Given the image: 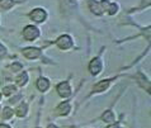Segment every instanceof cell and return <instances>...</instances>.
Returning <instances> with one entry per match:
<instances>
[{"instance_id":"cell-3","label":"cell","mask_w":151,"mask_h":128,"mask_svg":"<svg viewBox=\"0 0 151 128\" xmlns=\"http://www.w3.org/2000/svg\"><path fill=\"white\" fill-rule=\"evenodd\" d=\"M56 44H57V47L61 49H68L73 46V39H71L69 36H61L60 38L56 41Z\"/></svg>"},{"instance_id":"cell-7","label":"cell","mask_w":151,"mask_h":128,"mask_svg":"<svg viewBox=\"0 0 151 128\" xmlns=\"http://www.w3.org/2000/svg\"><path fill=\"white\" fill-rule=\"evenodd\" d=\"M89 9L91 10V13H94L95 15H100L104 11V8L102 6V4L96 3L95 0H89Z\"/></svg>"},{"instance_id":"cell-8","label":"cell","mask_w":151,"mask_h":128,"mask_svg":"<svg viewBox=\"0 0 151 128\" xmlns=\"http://www.w3.org/2000/svg\"><path fill=\"white\" fill-rule=\"evenodd\" d=\"M36 86L38 90H41V92H46V90L50 88V81L47 79H45V77H40L36 82Z\"/></svg>"},{"instance_id":"cell-9","label":"cell","mask_w":151,"mask_h":128,"mask_svg":"<svg viewBox=\"0 0 151 128\" xmlns=\"http://www.w3.org/2000/svg\"><path fill=\"white\" fill-rule=\"evenodd\" d=\"M56 112H57V114H60V115H68L70 113V104L68 102L61 103V104L57 107Z\"/></svg>"},{"instance_id":"cell-22","label":"cell","mask_w":151,"mask_h":128,"mask_svg":"<svg viewBox=\"0 0 151 128\" xmlns=\"http://www.w3.org/2000/svg\"><path fill=\"white\" fill-rule=\"evenodd\" d=\"M107 128H118V124H112V126H108Z\"/></svg>"},{"instance_id":"cell-5","label":"cell","mask_w":151,"mask_h":128,"mask_svg":"<svg viewBox=\"0 0 151 128\" xmlns=\"http://www.w3.org/2000/svg\"><path fill=\"white\" fill-rule=\"evenodd\" d=\"M23 55H24V57L32 60V59H37V57H40L41 51L38 48H35V47H28V48L23 49Z\"/></svg>"},{"instance_id":"cell-23","label":"cell","mask_w":151,"mask_h":128,"mask_svg":"<svg viewBox=\"0 0 151 128\" xmlns=\"http://www.w3.org/2000/svg\"><path fill=\"white\" fill-rule=\"evenodd\" d=\"M0 128H10V127L6 126V124H0Z\"/></svg>"},{"instance_id":"cell-19","label":"cell","mask_w":151,"mask_h":128,"mask_svg":"<svg viewBox=\"0 0 151 128\" xmlns=\"http://www.w3.org/2000/svg\"><path fill=\"white\" fill-rule=\"evenodd\" d=\"M5 53H6L5 47H4L3 44H0V59H3V57L5 56Z\"/></svg>"},{"instance_id":"cell-2","label":"cell","mask_w":151,"mask_h":128,"mask_svg":"<svg viewBox=\"0 0 151 128\" xmlns=\"http://www.w3.org/2000/svg\"><path fill=\"white\" fill-rule=\"evenodd\" d=\"M46 16H47L46 11L43 9H41V8H37V9L32 10L31 14H29V18H31L32 20H35V22H37V23L43 22V20L46 19Z\"/></svg>"},{"instance_id":"cell-14","label":"cell","mask_w":151,"mask_h":128,"mask_svg":"<svg viewBox=\"0 0 151 128\" xmlns=\"http://www.w3.org/2000/svg\"><path fill=\"white\" fill-rule=\"evenodd\" d=\"M13 5H14L13 0H0V6H1L3 9H10Z\"/></svg>"},{"instance_id":"cell-13","label":"cell","mask_w":151,"mask_h":128,"mask_svg":"<svg viewBox=\"0 0 151 128\" xmlns=\"http://www.w3.org/2000/svg\"><path fill=\"white\" fill-rule=\"evenodd\" d=\"M27 81H28V74L27 72H23L22 75H19L18 77H17V84H18L19 86L26 85Z\"/></svg>"},{"instance_id":"cell-25","label":"cell","mask_w":151,"mask_h":128,"mask_svg":"<svg viewBox=\"0 0 151 128\" xmlns=\"http://www.w3.org/2000/svg\"><path fill=\"white\" fill-rule=\"evenodd\" d=\"M0 98H1V95H0Z\"/></svg>"},{"instance_id":"cell-6","label":"cell","mask_w":151,"mask_h":128,"mask_svg":"<svg viewBox=\"0 0 151 128\" xmlns=\"http://www.w3.org/2000/svg\"><path fill=\"white\" fill-rule=\"evenodd\" d=\"M100 70H102V61L99 59L91 60L90 64H89V71L93 74V75H98L100 72Z\"/></svg>"},{"instance_id":"cell-4","label":"cell","mask_w":151,"mask_h":128,"mask_svg":"<svg viewBox=\"0 0 151 128\" xmlns=\"http://www.w3.org/2000/svg\"><path fill=\"white\" fill-rule=\"evenodd\" d=\"M57 93H58V95L62 97V98H68L70 97V94H71V88H70V85H69V82H61V84H58L57 85Z\"/></svg>"},{"instance_id":"cell-15","label":"cell","mask_w":151,"mask_h":128,"mask_svg":"<svg viewBox=\"0 0 151 128\" xmlns=\"http://www.w3.org/2000/svg\"><path fill=\"white\" fill-rule=\"evenodd\" d=\"M15 92V86L14 85H9V86H5V88L3 89V93L4 95H10L12 93Z\"/></svg>"},{"instance_id":"cell-11","label":"cell","mask_w":151,"mask_h":128,"mask_svg":"<svg viewBox=\"0 0 151 128\" xmlns=\"http://www.w3.org/2000/svg\"><path fill=\"white\" fill-rule=\"evenodd\" d=\"M27 110H28V105L26 104V103H22V104H20L18 108H17L15 113H17L18 117H24V115L27 114Z\"/></svg>"},{"instance_id":"cell-16","label":"cell","mask_w":151,"mask_h":128,"mask_svg":"<svg viewBox=\"0 0 151 128\" xmlns=\"http://www.w3.org/2000/svg\"><path fill=\"white\" fill-rule=\"evenodd\" d=\"M12 115H13V110L10 108H4V112H3V119H9Z\"/></svg>"},{"instance_id":"cell-1","label":"cell","mask_w":151,"mask_h":128,"mask_svg":"<svg viewBox=\"0 0 151 128\" xmlns=\"http://www.w3.org/2000/svg\"><path fill=\"white\" fill-rule=\"evenodd\" d=\"M23 36L27 41H33L40 36V31H38V28H36L35 26H27L23 31Z\"/></svg>"},{"instance_id":"cell-12","label":"cell","mask_w":151,"mask_h":128,"mask_svg":"<svg viewBox=\"0 0 151 128\" xmlns=\"http://www.w3.org/2000/svg\"><path fill=\"white\" fill-rule=\"evenodd\" d=\"M102 118L106 123H112L113 121H114V114H113L112 110H106V113L103 114Z\"/></svg>"},{"instance_id":"cell-17","label":"cell","mask_w":151,"mask_h":128,"mask_svg":"<svg viewBox=\"0 0 151 128\" xmlns=\"http://www.w3.org/2000/svg\"><path fill=\"white\" fill-rule=\"evenodd\" d=\"M117 10H118V5H117V4H109V5H108V13L111 15L116 14Z\"/></svg>"},{"instance_id":"cell-20","label":"cell","mask_w":151,"mask_h":128,"mask_svg":"<svg viewBox=\"0 0 151 128\" xmlns=\"http://www.w3.org/2000/svg\"><path fill=\"white\" fill-rule=\"evenodd\" d=\"M145 5H150V0H142V6Z\"/></svg>"},{"instance_id":"cell-18","label":"cell","mask_w":151,"mask_h":128,"mask_svg":"<svg viewBox=\"0 0 151 128\" xmlns=\"http://www.w3.org/2000/svg\"><path fill=\"white\" fill-rule=\"evenodd\" d=\"M22 69H23V66L20 64H18V62L12 65V70H13V71H19V70H22Z\"/></svg>"},{"instance_id":"cell-10","label":"cell","mask_w":151,"mask_h":128,"mask_svg":"<svg viewBox=\"0 0 151 128\" xmlns=\"http://www.w3.org/2000/svg\"><path fill=\"white\" fill-rule=\"evenodd\" d=\"M108 86H109V80H103L94 86V92L100 93V92H103V90H106Z\"/></svg>"},{"instance_id":"cell-21","label":"cell","mask_w":151,"mask_h":128,"mask_svg":"<svg viewBox=\"0 0 151 128\" xmlns=\"http://www.w3.org/2000/svg\"><path fill=\"white\" fill-rule=\"evenodd\" d=\"M18 99H19V97H17V98H12V99H10V103H17V102H18Z\"/></svg>"},{"instance_id":"cell-24","label":"cell","mask_w":151,"mask_h":128,"mask_svg":"<svg viewBox=\"0 0 151 128\" xmlns=\"http://www.w3.org/2000/svg\"><path fill=\"white\" fill-rule=\"evenodd\" d=\"M48 128H57V127H56V126H53V124H50Z\"/></svg>"}]
</instances>
